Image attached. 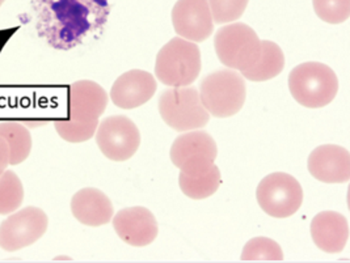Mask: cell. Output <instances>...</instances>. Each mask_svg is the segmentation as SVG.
<instances>
[{"instance_id": "1", "label": "cell", "mask_w": 350, "mask_h": 263, "mask_svg": "<svg viewBox=\"0 0 350 263\" xmlns=\"http://www.w3.org/2000/svg\"><path fill=\"white\" fill-rule=\"evenodd\" d=\"M36 28L49 45L71 50L105 28L111 0H32Z\"/></svg>"}, {"instance_id": "2", "label": "cell", "mask_w": 350, "mask_h": 263, "mask_svg": "<svg viewBox=\"0 0 350 263\" xmlns=\"http://www.w3.org/2000/svg\"><path fill=\"white\" fill-rule=\"evenodd\" d=\"M288 89L294 100L304 108H324L338 92V79L324 63H302L291 70Z\"/></svg>"}, {"instance_id": "3", "label": "cell", "mask_w": 350, "mask_h": 263, "mask_svg": "<svg viewBox=\"0 0 350 263\" xmlns=\"http://www.w3.org/2000/svg\"><path fill=\"white\" fill-rule=\"evenodd\" d=\"M202 68L201 51L196 44L181 37L172 38L160 49L155 63V75L164 85L188 87Z\"/></svg>"}, {"instance_id": "4", "label": "cell", "mask_w": 350, "mask_h": 263, "mask_svg": "<svg viewBox=\"0 0 350 263\" xmlns=\"http://www.w3.org/2000/svg\"><path fill=\"white\" fill-rule=\"evenodd\" d=\"M200 97L213 117H232L244 107L247 97L245 81L235 70L215 71L202 79Z\"/></svg>"}, {"instance_id": "5", "label": "cell", "mask_w": 350, "mask_h": 263, "mask_svg": "<svg viewBox=\"0 0 350 263\" xmlns=\"http://www.w3.org/2000/svg\"><path fill=\"white\" fill-rule=\"evenodd\" d=\"M214 46L222 64L240 72L252 68L261 55V40L250 25L243 23L221 28L214 37Z\"/></svg>"}, {"instance_id": "6", "label": "cell", "mask_w": 350, "mask_h": 263, "mask_svg": "<svg viewBox=\"0 0 350 263\" xmlns=\"http://www.w3.org/2000/svg\"><path fill=\"white\" fill-rule=\"evenodd\" d=\"M159 113L165 124L180 133L205 127L210 120L200 92L193 87H176L161 93Z\"/></svg>"}, {"instance_id": "7", "label": "cell", "mask_w": 350, "mask_h": 263, "mask_svg": "<svg viewBox=\"0 0 350 263\" xmlns=\"http://www.w3.org/2000/svg\"><path fill=\"white\" fill-rule=\"evenodd\" d=\"M258 206L269 217H293L302 206L303 189L298 180L287 173L277 171L267 176L257 186Z\"/></svg>"}, {"instance_id": "8", "label": "cell", "mask_w": 350, "mask_h": 263, "mask_svg": "<svg viewBox=\"0 0 350 263\" xmlns=\"http://www.w3.org/2000/svg\"><path fill=\"white\" fill-rule=\"evenodd\" d=\"M170 155L181 173L197 177L206 174L215 165L218 148L215 140L206 131L193 130L176 138Z\"/></svg>"}, {"instance_id": "9", "label": "cell", "mask_w": 350, "mask_h": 263, "mask_svg": "<svg viewBox=\"0 0 350 263\" xmlns=\"http://www.w3.org/2000/svg\"><path fill=\"white\" fill-rule=\"evenodd\" d=\"M96 143L107 158L121 163L137 154L141 146V133L128 117L111 115L98 122Z\"/></svg>"}, {"instance_id": "10", "label": "cell", "mask_w": 350, "mask_h": 263, "mask_svg": "<svg viewBox=\"0 0 350 263\" xmlns=\"http://www.w3.org/2000/svg\"><path fill=\"white\" fill-rule=\"evenodd\" d=\"M48 225L44 210L34 206L17 210L0 224V248L5 251L28 248L46 233Z\"/></svg>"}, {"instance_id": "11", "label": "cell", "mask_w": 350, "mask_h": 263, "mask_svg": "<svg viewBox=\"0 0 350 263\" xmlns=\"http://www.w3.org/2000/svg\"><path fill=\"white\" fill-rule=\"evenodd\" d=\"M172 24L178 37L202 42L214 31V20L207 0H177L172 10Z\"/></svg>"}, {"instance_id": "12", "label": "cell", "mask_w": 350, "mask_h": 263, "mask_svg": "<svg viewBox=\"0 0 350 263\" xmlns=\"http://www.w3.org/2000/svg\"><path fill=\"white\" fill-rule=\"evenodd\" d=\"M111 223L118 237L130 247H147L155 241L159 233L154 214L142 206L118 211L111 219Z\"/></svg>"}, {"instance_id": "13", "label": "cell", "mask_w": 350, "mask_h": 263, "mask_svg": "<svg viewBox=\"0 0 350 263\" xmlns=\"http://www.w3.org/2000/svg\"><path fill=\"white\" fill-rule=\"evenodd\" d=\"M109 96L92 80H78L68 89V120L77 122L97 121L107 110Z\"/></svg>"}, {"instance_id": "14", "label": "cell", "mask_w": 350, "mask_h": 263, "mask_svg": "<svg viewBox=\"0 0 350 263\" xmlns=\"http://www.w3.org/2000/svg\"><path fill=\"white\" fill-rule=\"evenodd\" d=\"M308 171L324 184H345L350 178L349 151L336 144L315 148L308 157Z\"/></svg>"}, {"instance_id": "15", "label": "cell", "mask_w": 350, "mask_h": 263, "mask_svg": "<svg viewBox=\"0 0 350 263\" xmlns=\"http://www.w3.org/2000/svg\"><path fill=\"white\" fill-rule=\"evenodd\" d=\"M157 79L144 70H130L111 85V102L120 109L139 108L157 92Z\"/></svg>"}, {"instance_id": "16", "label": "cell", "mask_w": 350, "mask_h": 263, "mask_svg": "<svg viewBox=\"0 0 350 263\" xmlns=\"http://www.w3.org/2000/svg\"><path fill=\"white\" fill-rule=\"evenodd\" d=\"M349 220L334 211H323L311 221V237L325 253H340L349 241Z\"/></svg>"}, {"instance_id": "17", "label": "cell", "mask_w": 350, "mask_h": 263, "mask_svg": "<svg viewBox=\"0 0 350 263\" xmlns=\"http://www.w3.org/2000/svg\"><path fill=\"white\" fill-rule=\"evenodd\" d=\"M71 212L80 224L101 227L113 219V204L108 195L95 187L79 190L71 199Z\"/></svg>"}, {"instance_id": "18", "label": "cell", "mask_w": 350, "mask_h": 263, "mask_svg": "<svg viewBox=\"0 0 350 263\" xmlns=\"http://www.w3.org/2000/svg\"><path fill=\"white\" fill-rule=\"evenodd\" d=\"M285 68L282 49L268 40L261 41V55L255 66L244 72L243 78L251 81H267L278 77Z\"/></svg>"}, {"instance_id": "19", "label": "cell", "mask_w": 350, "mask_h": 263, "mask_svg": "<svg viewBox=\"0 0 350 263\" xmlns=\"http://www.w3.org/2000/svg\"><path fill=\"white\" fill-rule=\"evenodd\" d=\"M0 137L7 141L10 148V164L24 163L32 152V135L29 128L21 122H0Z\"/></svg>"}, {"instance_id": "20", "label": "cell", "mask_w": 350, "mask_h": 263, "mask_svg": "<svg viewBox=\"0 0 350 263\" xmlns=\"http://www.w3.org/2000/svg\"><path fill=\"white\" fill-rule=\"evenodd\" d=\"M221 181H222L221 171L218 169L217 165H214L206 174H202V176L191 177L181 171L178 176V185L181 191L187 197L196 201L206 199L213 194H215V191L221 185Z\"/></svg>"}, {"instance_id": "21", "label": "cell", "mask_w": 350, "mask_h": 263, "mask_svg": "<svg viewBox=\"0 0 350 263\" xmlns=\"http://www.w3.org/2000/svg\"><path fill=\"white\" fill-rule=\"evenodd\" d=\"M24 202V186L15 171H4L0 174V215L17 211Z\"/></svg>"}, {"instance_id": "22", "label": "cell", "mask_w": 350, "mask_h": 263, "mask_svg": "<svg viewBox=\"0 0 350 263\" xmlns=\"http://www.w3.org/2000/svg\"><path fill=\"white\" fill-rule=\"evenodd\" d=\"M243 261H282V249L268 237H255L250 240L241 253Z\"/></svg>"}, {"instance_id": "23", "label": "cell", "mask_w": 350, "mask_h": 263, "mask_svg": "<svg viewBox=\"0 0 350 263\" xmlns=\"http://www.w3.org/2000/svg\"><path fill=\"white\" fill-rule=\"evenodd\" d=\"M98 126V120L92 122H77L71 120L55 121L57 134L68 143H83L94 138Z\"/></svg>"}, {"instance_id": "24", "label": "cell", "mask_w": 350, "mask_h": 263, "mask_svg": "<svg viewBox=\"0 0 350 263\" xmlns=\"http://www.w3.org/2000/svg\"><path fill=\"white\" fill-rule=\"evenodd\" d=\"M250 0H207L214 24L234 23L245 12Z\"/></svg>"}, {"instance_id": "25", "label": "cell", "mask_w": 350, "mask_h": 263, "mask_svg": "<svg viewBox=\"0 0 350 263\" xmlns=\"http://www.w3.org/2000/svg\"><path fill=\"white\" fill-rule=\"evenodd\" d=\"M315 14L328 24L345 23L350 16V0H312Z\"/></svg>"}, {"instance_id": "26", "label": "cell", "mask_w": 350, "mask_h": 263, "mask_svg": "<svg viewBox=\"0 0 350 263\" xmlns=\"http://www.w3.org/2000/svg\"><path fill=\"white\" fill-rule=\"evenodd\" d=\"M10 165V148L7 141L0 137V174Z\"/></svg>"}, {"instance_id": "27", "label": "cell", "mask_w": 350, "mask_h": 263, "mask_svg": "<svg viewBox=\"0 0 350 263\" xmlns=\"http://www.w3.org/2000/svg\"><path fill=\"white\" fill-rule=\"evenodd\" d=\"M4 1H5V0H0V7L3 5V3H4Z\"/></svg>"}]
</instances>
